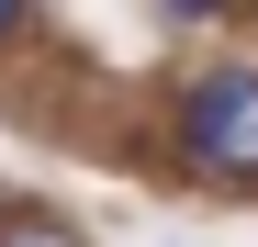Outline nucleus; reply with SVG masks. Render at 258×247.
Returning a JSON list of instances; mask_svg holds the SVG:
<instances>
[{
    "label": "nucleus",
    "instance_id": "nucleus-1",
    "mask_svg": "<svg viewBox=\"0 0 258 247\" xmlns=\"http://www.w3.org/2000/svg\"><path fill=\"white\" fill-rule=\"evenodd\" d=\"M180 157L258 202V68H202L180 90Z\"/></svg>",
    "mask_w": 258,
    "mask_h": 247
},
{
    "label": "nucleus",
    "instance_id": "nucleus-2",
    "mask_svg": "<svg viewBox=\"0 0 258 247\" xmlns=\"http://www.w3.org/2000/svg\"><path fill=\"white\" fill-rule=\"evenodd\" d=\"M0 247H79V225L45 214V202H12V214H0Z\"/></svg>",
    "mask_w": 258,
    "mask_h": 247
},
{
    "label": "nucleus",
    "instance_id": "nucleus-3",
    "mask_svg": "<svg viewBox=\"0 0 258 247\" xmlns=\"http://www.w3.org/2000/svg\"><path fill=\"white\" fill-rule=\"evenodd\" d=\"M157 12H180V23H236L247 0H157Z\"/></svg>",
    "mask_w": 258,
    "mask_h": 247
},
{
    "label": "nucleus",
    "instance_id": "nucleus-4",
    "mask_svg": "<svg viewBox=\"0 0 258 247\" xmlns=\"http://www.w3.org/2000/svg\"><path fill=\"white\" fill-rule=\"evenodd\" d=\"M23 23H34V0H0V45H12V34H23Z\"/></svg>",
    "mask_w": 258,
    "mask_h": 247
},
{
    "label": "nucleus",
    "instance_id": "nucleus-5",
    "mask_svg": "<svg viewBox=\"0 0 258 247\" xmlns=\"http://www.w3.org/2000/svg\"><path fill=\"white\" fill-rule=\"evenodd\" d=\"M0 214H12V202H0Z\"/></svg>",
    "mask_w": 258,
    "mask_h": 247
}]
</instances>
